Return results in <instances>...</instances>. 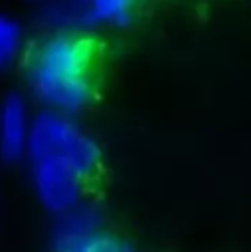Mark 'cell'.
I'll return each mask as SVG.
<instances>
[{
  "label": "cell",
  "instance_id": "1",
  "mask_svg": "<svg viewBox=\"0 0 251 252\" xmlns=\"http://www.w3.org/2000/svg\"><path fill=\"white\" fill-rule=\"evenodd\" d=\"M98 48L91 34L61 30L41 36L23 57L24 81L43 110L76 115L95 101Z\"/></svg>",
  "mask_w": 251,
  "mask_h": 252
},
{
  "label": "cell",
  "instance_id": "2",
  "mask_svg": "<svg viewBox=\"0 0 251 252\" xmlns=\"http://www.w3.org/2000/svg\"><path fill=\"white\" fill-rule=\"evenodd\" d=\"M28 159H54L69 166L84 182L95 179L102 168V150L72 117L40 110L31 119L26 148Z\"/></svg>",
  "mask_w": 251,
  "mask_h": 252
},
{
  "label": "cell",
  "instance_id": "3",
  "mask_svg": "<svg viewBox=\"0 0 251 252\" xmlns=\"http://www.w3.org/2000/svg\"><path fill=\"white\" fill-rule=\"evenodd\" d=\"M31 179L41 204L61 216L81 202L84 180L54 159H31Z\"/></svg>",
  "mask_w": 251,
  "mask_h": 252
},
{
  "label": "cell",
  "instance_id": "4",
  "mask_svg": "<svg viewBox=\"0 0 251 252\" xmlns=\"http://www.w3.org/2000/svg\"><path fill=\"white\" fill-rule=\"evenodd\" d=\"M31 119L23 94L9 93L0 101V156L14 163L26 155Z\"/></svg>",
  "mask_w": 251,
  "mask_h": 252
},
{
  "label": "cell",
  "instance_id": "5",
  "mask_svg": "<svg viewBox=\"0 0 251 252\" xmlns=\"http://www.w3.org/2000/svg\"><path fill=\"white\" fill-rule=\"evenodd\" d=\"M102 216L93 204L79 202L76 208L59 216L50 239L52 252H72L77 246L100 232Z\"/></svg>",
  "mask_w": 251,
  "mask_h": 252
},
{
  "label": "cell",
  "instance_id": "6",
  "mask_svg": "<svg viewBox=\"0 0 251 252\" xmlns=\"http://www.w3.org/2000/svg\"><path fill=\"white\" fill-rule=\"evenodd\" d=\"M136 14V0H86L79 30L93 26L127 28Z\"/></svg>",
  "mask_w": 251,
  "mask_h": 252
},
{
  "label": "cell",
  "instance_id": "7",
  "mask_svg": "<svg viewBox=\"0 0 251 252\" xmlns=\"http://www.w3.org/2000/svg\"><path fill=\"white\" fill-rule=\"evenodd\" d=\"M26 53L23 24L7 14H0V74L10 70Z\"/></svg>",
  "mask_w": 251,
  "mask_h": 252
},
{
  "label": "cell",
  "instance_id": "8",
  "mask_svg": "<svg viewBox=\"0 0 251 252\" xmlns=\"http://www.w3.org/2000/svg\"><path fill=\"white\" fill-rule=\"evenodd\" d=\"M72 252H134L133 247L121 237H115L104 230L91 235L84 240L81 246H77Z\"/></svg>",
  "mask_w": 251,
  "mask_h": 252
}]
</instances>
